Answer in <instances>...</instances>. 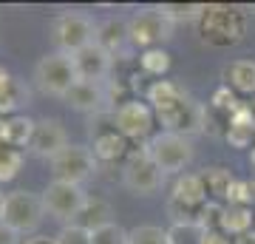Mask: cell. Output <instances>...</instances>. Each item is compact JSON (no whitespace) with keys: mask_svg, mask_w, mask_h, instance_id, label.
Segmentation results:
<instances>
[{"mask_svg":"<svg viewBox=\"0 0 255 244\" xmlns=\"http://www.w3.org/2000/svg\"><path fill=\"white\" fill-rule=\"evenodd\" d=\"M147 102L153 108L156 119L170 134L193 136L207 131V111L201 102H196L187 91L173 80H156L147 88Z\"/></svg>","mask_w":255,"mask_h":244,"instance_id":"cell-1","label":"cell"},{"mask_svg":"<svg viewBox=\"0 0 255 244\" xmlns=\"http://www.w3.org/2000/svg\"><path fill=\"white\" fill-rule=\"evenodd\" d=\"M201 43L213 48H227L236 45L244 37V14L224 3H204V14L199 20Z\"/></svg>","mask_w":255,"mask_h":244,"instance_id":"cell-2","label":"cell"},{"mask_svg":"<svg viewBox=\"0 0 255 244\" xmlns=\"http://www.w3.org/2000/svg\"><path fill=\"white\" fill-rule=\"evenodd\" d=\"M34 82H37V88L43 91V94L65 100L68 91L80 82V74H77V65H74V57L60 54V51H51V54L40 57L37 65H34Z\"/></svg>","mask_w":255,"mask_h":244,"instance_id":"cell-3","label":"cell"},{"mask_svg":"<svg viewBox=\"0 0 255 244\" xmlns=\"http://www.w3.org/2000/svg\"><path fill=\"white\" fill-rule=\"evenodd\" d=\"M51 40H54V48L60 54L74 57L85 45L97 43V26L82 11H65L60 17H54V23H51Z\"/></svg>","mask_w":255,"mask_h":244,"instance_id":"cell-4","label":"cell"},{"mask_svg":"<svg viewBox=\"0 0 255 244\" xmlns=\"http://www.w3.org/2000/svg\"><path fill=\"white\" fill-rule=\"evenodd\" d=\"M43 208H46V216L57 219L65 225H74L80 213L88 205V193L82 190V185H71V182H48L46 190H43Z\"/></svg>","mask_w":255,"mask_h":244,"instance_id":"cell-5","label":"cell"},{"mask_svg":"<svg viewBox=\"0 0 255 244\" xmlns=\"http://www.w3.org/2000/svg\"><path fill=\"white\" fill-rule=\"evenodd\" d=\"M43 219H46V208H43L40 196L28 193V190H11V193H6L0 222L9 225L14 233H20V236L34 233L37 227L43 225Z\"/></svg>","mask_w":255,"mask_h":244,"instance_id":"cell-6","label":"cell"},{"mask_svg":"<svg viewBox=\"0 0 255 244\" xmlns=\"http://www.w3.org/2000/svg\"><path fill=\"white\" fill-rule=\"evenodd\" d=\"M145 148H147V154L153 156V162L159 165L162 173H179V176H182V173L187 171V165L193 162L190 136L162 131V134L150 136V142H147Z\"/></svg>","mask_w":255,"mask_h":244,"instance_id":"cell-7","label":"cell"},{"mask_svg":"<svg viewBox=\"0 0 255 244\" xmlns=\"http://www.w3.org/2000/svg\"><path fill=\"white\" fill-rule=\"evenodd\" d=\"M164 173L159 171V165L153 162V156L147 154V148H136L128 151L125 165H122V182L133 196H153L162 188Z\"/></svg>","mask_w":255,"mask_h":244,"instance_id":"cell-8","label":"cell"},{"mask_svg":"<svg viewBox=\"0 0 255 244\" xmlns=\"http://www.w3.org/2000/svg\"><path fill=\"white\" fill-rule=\"evenodd\" d=\"M48 168H51L54 182L82 185L85 179H91L94 171H97V156L91 154L88 145H68L54 159H48Z\"/></svg>","mask_w":255,"mask_h":244,"instance_id":"cell-9","label":"cell"},{"mask_svg":"<svg viewBox=\"0 0 255 244\" xmlns=\"http://www.w3.org/2000/svg\"><path fill=\"white\" fill-rule=\"evenodd\" d=\"M130 28V43L139 48H162L164 40L173 37V20H167L159 9H145L136 11L133 17L128 20Z\"/></svg>","mask_w":255,"mask_h":244,"instance_id":"cell-10","label":"cell"},{"mask_svg":"<svg viewBox=\"0 0 255 244\" xmlns=\"http://www.w3.org/2000/svg\"><path fill=\"white\" fill-rule=\"evenodd\" d=\"M153 108L147 102L139 100H128L114 111V125L125 139H145L153 128Z\"/></svg>","mask_w":255,"mask_h":244,"instance_id":"cell-11","label":"cell"},{"mask_svg":"<svg viewBox=\"0 0 255 244\" xmlns=\"http://www.w3.org/2000/svg\"><path fill=\"white\" fill-rule=\"evenodd\" d=\"M74 65H77V74H80V80L85 82H105L108 80L111 68H114V54L105 51L100 43H91L85 45L82 51L74 54Z\"/></svg>","mask_w":255,"mask_h":244,"instance_id":"cell-12","label":"cell"},{"mask_svg":"<svg viewBox=\"0 0 255 244\" xmlns=\"http://www.w3.org/2000/svg\"><path fill=\"white\" fill-rule=\"evenodd\" d=\"M68 134H65V128L60 119H40L34 128V139H31V154L40 156V159H54L63 148H68Z\"/></svg>","mask_w":255,"mask_h":244,"instance_id":"cell-13","label":"cell"},{"mask_svg":"<svg viewBox=\"0 0 255 244\" xmlns=\"http://www.w3.org/2000/svg\"><path fill=\"white\" fill-rule=\"evenodd\" d=\"M91 154L97 156V162H117L122 156H128V139L114 128H97L91 131Z\"/></svg>","mask_w":255,"mask_h":244,"instance_id":"cell-14","label":"cell"},{"mask_svg":"<svg viewBox=\"0 0 255 244\" xmlns=\"http://www.w3.org/2000/svg\"><path fill=\"white\" fill-rule=\"evenodd\" d=\"M65 102L71 105L74 111H82V114H102L105 111V102H108V94L100 82H85L80 80L68 91Z\"/></svg>","mask_w":255,"mask_h":244,"instance_id":"cell-15","label":"cell"},{"mask_svg":"<svg viewBox=\"0 0 255 244\" xmlns=\"http://www.w3.org/2000/svg\"><path fill=\"white\" fill-rule=\"evenodd\" d=\"M170 199L199 213V210L207 205V188H204L201 173H182V176L176 179V185H173Z\"/></svg>","mask_w":255,"mask_h":244,"instance_id":"cell-16","label":"cell"},{"mask_svg":"<svg viewBox=\"0 0 255 244\" xmlns=\"http://www.w3.org/2000/svg\"><path fill=\"white\" fill-rule=\"evenodd\" d=\"M97 43H100L105 51L117 54L125 43H130L128 20L125 17H105L102 23H97Z\"/></svg>","mask_w":255,"mask_h":244,"instance_id":"cell-17","label":"cell"},{"mask_svg":"<svg viewBox=\"0 0 255 244\" xmlns=\"http://www.w3.org/2000/svg\"><path fill=\"white\" fill-rule=\"evenodd\" d=\"M34 128L37 122L34 119L23 117V114H14V117L6 119V125H3V145H9V148H31V139H34Z\"/></svg>","mask_w":255,"mask_h":244,"instance_id":"cell-18","label":"cell"},{"mask_svg":"<svg viewBox=\"0 0 255 244\" xmlns=\"http://www.w3.org/2000/svg\"><path fill=\"white\" fill-rule=\"evenodd\" d=\"M227 85L238 94H253L255 97V60H236L224 68Z\"/></svg>","mask_w":255,"mask_h":244,"instance_id":"cell-19","label":"cell"},{"mask_svg":"<svg viewBox=\"0 0 255 244\" xmlns=\"http://www.w3.org/2000/svg\"><path fill=\"white\" fill-rule=\"evenodd\" d=\"M201 179H204V188H207V193H213V202H227V193L230 188H233V173H230V168H224V165H213V168H204L201 171Z\"/></svg>","mask_w":255,"mask_h":244,"instance_id":"cell-20","label":"cell"},{"mask_svg":"<svg viewBox=\"0 0 255 244\" xmlns=\"http://www.w3.org/2000/svg\"><path fill=\"white\" fill-rule=\"evenodd\" d=\"M74 225L85 227V230H100V227L111 225V205L105 199H88V205H85V210L80 213V219L74 222Z\"/></svg>","mask_w":255,"mask_h":244,"instance_id":"cell-21","label":"cell"},{"mask_svg":"<svg viewBox=\"0 0 255 244\" xmlns=\"http://www.w3.org/2000/svg\"><path fill=\"white\" fill-rule=\"evenodd\" d=\"M253 210L250 208H233V205H227V210H224V219H221V233L224 236H244L250 233V227H253Z\"/></svg>","mask_w":255,"mask_h":244,"instance_id":"cell-22","label":"cell"},{"mask_svg":"<svg viewBox=\"0 0 255 244\" xmlns=\"http://www.w3.org/2000/svg\"><path fill=\"white\" fill-rule=\"evenodd\" d=\"M23 105H28V88H26V82L11 80L9 88L0 91V114H11V117H14Z\"/></svg>","mask_w":255,"mask_h":244,"instance_id":"cell-23","label":"cell"},{"mask_svg":"<svg viewBox=\"0 0 255 244\" xmlns=\"http://www.w3.org/2000/svg\"><path fill=\"white\" fill-rule=\"evenodd\" d=\"M139 65L150 77H164V74L170 71V54L164 48H147V51L139 54Z\"/></svg>","mask_w":255,"mask_h":244,"instance_id":"cell-24","label":"cell"},{"mask_svg":"<svg viewBox=\"0 0 255 244\" xmlns=\"http://www.w3.org/2000/svg\"><path fill=\"white\" fill-rule=\"evenodd\" d=\"M23 168V151L9 148V145H0V185L11 182Z\"/></svg>","mask_w":255,"mask_h":244,"instance_id":"cell-25","label":"cell"},{"mask_svg":"<svg viewBox=\"0 0 255 244\" xmlns=\"http://www.w3.org/2000/svg\"><path fill=\"white\" fill-rule=\"evenodd\" d=\"M128 244H170V239H167V230H162V227L142 225L128 230Z\"/></svg>","mask_w":255,"mask_h":244,"instance_id":"cell-26","label":"cell"},{"mask_svg":"<svg viewBox=\"0 0 255 244\" xmlns=\"http://www.w3.org/2000/svg\"><path fill=\"white\" fill-rule=\"evenodd\" d=\"M159 11H162L167 20H201V14H204V3H187V6H182V3H164V6H159Z\"/></svg>","mask_w":255,"mask_h":244,"instance_id":"cell-27","label":"cell"},{"mask_svg":"<svg viewBox=\"0 0 255 244\" xmlns=\"http://www.w3.org/2000/svg\"><path fill=\"white\" fill-rule=\"evenodd\" d=\"M224 210H227V208H224L221 202H213V199H210L207 205L199 210V219H196V225H199L204 233H207V230H221V219H224Z\"/></svg>","mask_w":255,"mask_h":244,"instance_id":"cell-28","label":"cell"},{"mask_svg":"<svg viewBox=\"0 0 255 244\" xmlns=\"http://www.w3.org/2000/svg\"><path fill=\"white\" fill-rule=\"evenodd\" d=\"M167 239H170V244H201L204 230L196 222H190V225H173L167 230Z\"/></svg>","mask_w":255,"mask_h":244,"instance_id":"cell-29","label":"cell"},{"mask_svg":"<svg viewBox=\"0 0 255 244\" xmlns=\"http://www.w3.org/2000/svg\"><path fill=\"white\" fill-rule=\"evenodd\" d=\"M91 244H128V230L125 227H119L117 222H111V225L94 230Z\"/></svg>","mask_w":255,"mask_h":244,"instance_id":"cell-30","label":"cell"},{"mask_svg":"<svg viewBox=\"0 0 255 244\" xmlns=\"http://www.w3.org/2000/svg\"><path fill=\"white\" fill-rule=\"evenodd\" d=\"M253 199H255V193H253V185L250 182H241V179L233 182V188L227 193V205H233V208H250Z\"/></svg>","mask_w":255,"mask_h":244,"instance_id":"cell-31","label":"cell"},{"mask_svg":"<svg viewBox=\"0 0 255 244\" xmlns=\"http://www.w3.org/2000/svg\"><path fill=\"white\" fill-rule=\"evenodd\" d=\"M213 108L216 111H221V114H227V117H233V114H236L238 108H241V105H238V100H236V94H233V88H230V85H221L219 91H216V94H213Z\"/></svg>","mask_w":255,"mask_h":244,"instance_id":"cell-32","label":"cell"},{"mask_svg":"<svg viewBox=\"0 0 255 244\" xmlns=\"http://www.w3.org/2000/svg\"><path fill=\"white\" fill-rule=\"evenodd\" d=\"M57 244H91V230L80 225H65L57 233Z\"/></svg>","mask_w":255,"mask_h":244,"instance_id":"cell-33","label":"cell"},{"mask_svg":"<svg viewBox=\"0 0 255 244\" xmlns=\"http://www.w3.org/2000/svg\"><path fill=\"white\" fill-rule=\"evenodd\" d=\"M227 142L233 148H250L253 145V136H255V128H247V125H227Z\"/></svg>","mask_w":255,"mask_h":244,"instance_id":"cell-34","label":"cell"},{"mask_svg":"<svg viewBox=\"0 0 255 244\" xmlns=\"http://www.w3.org/2000/svg\"><path fill=\"white\" fill-rule=\"evenodd\" d=\"M26 239H20V233H14L9 225L0 222V244H23Z\"/></svg>","mask_w":255,"mask_h":244,"instance_id":"cell-35","label":"cell"},{"mask_svg":"<svg viewBox=\"0 0 255 244\" xmlns=\"http://www.w3.org/2000/svg\"><path fill=\"white\" fill-rule=\"evenodd\" d=\"M201 244H230V239L221 230H207L204 239H201Z\"/></svg>","mask_w":255,"mask_h":244,"instance_id":"cell-36","label":"cell"},{"mask_svg":"<svg viewBox=\"0 0 255 244\" xmlns=\"http://www.w3.org/2000/svg\"><path fill=\"white\" fill-rule=\"evenodd\" d=\"M23 244H57V239H48V236H31V239H26Z\"/></svg>","mask_w":255,"mask_h":244,"instance_id":"cell-37","label":"cell"},{"mask_svg":"<svg viewBox=\"0 0 255 244\" xmlns=\"http://www.w3.org/2000/svg\"><path fill=\"white\" fill-rule=\"evenodd\" d=\"M14 80V77H11L9 71H6V68H0V91H6L9 88V82Z\"/></svg>","mask_w":255,"mask_h":244,"instance_id":"cell-38","label":"cell"},{"mask_svg":"<svg viewBox=\"0 0 255 244\" xmlns=\"http://www.w3.org/2000/svg\"><path fill=\"white\" fill-rule=\"evenodd\" d=\"M236 244H255V233H244V236H238Z\"/></svg>","mask_w":255,"mask_h":244,"instance_id":"cell-39","label":"cell"},{"mask_svg":"<svg viewBox=\"0 0 255 244\" xmlns=\"http://www.w3.org/2000/svg\"><path fill=\"white\" fill-rule=\"evenodd\" d=\"M3 125H6V119L0 117V145H3Z\"/></svg>","mask_w":255,"mask_h":244,"instance_id":"cell-40","label":"cell"},{"mask_svg":"<svg viewBox=\"0 0 255 244\" xmlns=\"http://www.w3.org/2000/svg\"><path fill=\"white\" fill-rule=\"evenodd\" d=\"M3 202H6V196H3V193H0V216H3Z\"/></svg>","mask_w":255,"mask_h":244,"instance_id":"cell-41","label":"cell"},{"mask_svg":"<svg viewBox=\"0 0 255 244\" xmlns=\"http://www.w3.org/2000/svg\"><path fill=\"white\" fill-rule=\"evenodd\" d=\"M250 159H253V165H255V145H253V154H250Z\"/></svg>","mask_w":255,"mask_h":244,"instance_id":"cell-42","label":"cell"},{"mask_svg":"<svg viewBox=\"0 0 255 244\" xmlns=\"http://www.w3.org/2000/svg\"><path fill=\"white\" fill-rule=\"evenodd\" d=\"M250 185H253V193H255V179H253V182H250Z\"/></svg>","mask_w":255,"mask_h":244,"instance_id":"cell-43","label":"cell"},{"mask_svg":"<svg viewBox=\"0 0 255 244\" xmlns=\"http://www.w3.org/2000/svg\"><path fill=\"white\" fill-rule=\"evenodd\" d=\"M253 108H255V102H253Z\"/></svg>","mask_w":255,"mask_h":244,"instance_id":"cell-44","label":"cell"}]
</instances>
